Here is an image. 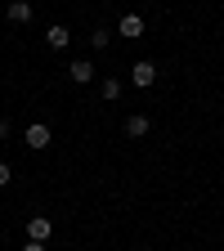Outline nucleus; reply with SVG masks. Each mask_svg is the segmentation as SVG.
I'll return each instance as SVG.
<instances>
[{"label":"nucleus","mask_w":224,"mask_h":251,"mask_svg":"<svg viewBox=\"0 0 224 251\" xmlns=\"http://www.w3.org/2000/svg\"><path fill=\"white\" fill-rule=\"evenodd\" d=\"M50 233H54V220L50 215H31L27 220V242H50Z\"/></svg>","instance_id":"1"},{"label":"nucleus","mask_w":224,"mask_h":251,"mask_svg":"<svg viewBox=\"0 0 224 251\" xmlns=\"http://www.w3.org/2000/svg\"><path fill=\"white\" fill-rule=\"evenodd\" d=\"M130 81L139 85V90H148L152 81H157V63H148V58H139L135 68H130Z\"/></svg>","instance_id":"2"},{"label":"nucleus","mask_w":224,"mask_h":251,"mask_svg":"<svg viewBox=\"0 0 224 251\" xmlns=\"http://www.w3.org/2000/svg\"><path fill=\"white\" fill-rule=\"evenodd\" d=\"M23 139H27V148H50V139H54V135H50V126H41V121H36V126H27V135H23Z\"/></svg>","instance_id":"3"},{"label":"nucleus","mask_w":224,"mask_h":251,"mask_svg":"<svg viewBox=\"0 0 224 251\" xmlns=\"http://www.w3.org/2000/svg\"><path fill=\"white\" fill-rule=\"evenodd\" d=\"M68 41H72V31L63 27V23H54V27L45 31V45H50V50H68Z\"/></svg>","instance_id":"4"},{"label":"nucleus","mask_w":224,"mask_h":251,"mask_svg":"<svg viewBox=\"0 0 224 251\" xmlns=\"http://www.w3.org/2000/svg\"><path fill=\"white\" fill-rule=\"evenodd\" d=\"M68 72H72V81H76V85H90V81H94V63H90V58H76Z\"/></svg>","instance_id":"5"},{"label":"nucleus","mask_w":224,"mask_h":251,"mask_svg":"<svg viewBox=\"0 0 224 251\" xmlns=\"http://www.w3.org/2000/svg\"><path fill=\"white\" fill-rule=\"evenodd\" d=\"M152 130V121L144 117V112H135V117H125V135H130V139H139V135H148Z\"/></svg>","instance_id":"6"},{"label":"nucleus","mask_w":224,"mask_h":251,"mask_svg":"<svg viewBox=\"0 0 224 251\" xmlns=\"http://www.w3.org/2000/svg\"><path fill=\"white\" fill-rule=\"evenodd\" d=\"M117 31H121V36H139V31H144V18H139V14H125V18L117 23Z\"/></svg>","instance_id":"7"},{"label":"nucleus","mask_w":224,"mask_h":251,"mask_svg":"<svg viewBox=\"0 0 224 251\" xmlns=\"http://www.w3.org/2000/svg\"><path fill=\"white\" fill-rule=\"evenodd\" d=\"M9 23H31V5L27 0H14L9 5Z\"/></svg>","instance_id":"8"},{"label":"nucleus","mask_w":224,"mask_h":251,"mask_svg":"<svg viewBox=\"0 0 224 251\" xmlns=\"http://www.w3.org/2000/svg\"><path fill=\"white\" fill-rule=\"evenodd\" d=\"M99 90H103V99H108V103H112V99H121V81H117V76H108Z\"/></svg>","instance_id":"9"},{"label":"nucleus","mask_w":224,"mask_h":251,"mask_svg":"<svg viewBox=\"0 0 224 251\" xmlns=\"http://www.w3.org/2000/svg\"><path fill=\"white\" fill-rule=\"evenodd\" d=\"M90 45H94V50H108V31L99 27V31H94V36H90Z\"/></svg>","instance_id":"10"},{"label":"nucleus","mask_w":224,"mask_h":251,"mask_svg":"<svg viewBox=\"0 0 224 251\" xmlns=\"http://www.w3.org/2000/svg\"><path fill=\"white\" fill-rule=\"evenodd\" d=\"M9 130H14V126H9L5 117H0V139H9Z\"/></svg>","instance_id":"11"},{"label":"nucleus","mask_w":224,"mask_h":251,"mask_svg":"<svg viewBox=\"0 0 224 251\" xmlns=\"http://www.w3.org/2000/svg\"><path fill=\"white\" fill-rule=\"evenodd\" d=\"M5 184H9V166H5V162H0V188H5Z\"/></svg>","instance_id":"12"},{"label":"nucleus","mask_w":224,"mask_h":251,"mask_svg":"<svg viewBox=\"0 0 224 251\" xmlns=\"http://www.w3.org/2000/svg\"><path fill=\"white\" fill-rule=\"evenodd\" d=\"M23 251H45V242H27V247H23Z\"/></svg>","instance_id":"13"}]
</instances>
